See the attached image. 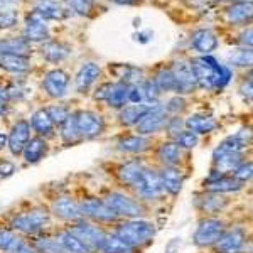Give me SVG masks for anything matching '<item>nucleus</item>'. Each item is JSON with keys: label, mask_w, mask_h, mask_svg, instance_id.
<instances>
[{"label": "nucleus", "mask_w": 253, "mask_h": 253, "mask_svg": "<svg viewBox=\"0 0 253 253\" xmlns=\"http://www.w3.org/2000/svg\"><path fill=\"white\" fill-rule=\"evenodd\" d=\"M49 211H51V214H54L56 218L63 219V221L75 223L81 219L78 201L73 199L71 196H59V198H56Z\"/></svg>", "instance_id": "6ab92c4d"}, {"label": "nucleus", "mask_w": 253, "mask_h": 253, "mask_svg": "<svg viewBox=\"0 0 253 253\" xmlns=\"http://www.w3.org/2000/svg\"><path fill=\"white\" fill-rule=\"evenodd\" d=\"M91 2H93V3H95V2H96V0H91ZM98 2H100V0H98Z\"/></svg>", "instance_id": "338daca9"}, {"label": "nucleus", "mask_w": 253, "mask_h": 253, "mask_svg": "<svg viewBox=\"0 0 253 253\" xmlns=\"http://www.w3.org/2000/svg\"><path fill=\"white\" fill-rule=\"evenodd\" d=\"M64 7L73 12V14H78V15H83V17H88L91 15L93 12V5L95 3L91 0H59Z\"/></svg>", "instance_id": "37998d69"}, {"label": "nucleus", "mask_w": 253, "mask_h": 253, "mask_svg": "<svg viewBox=\"0 0 253 253\" xmlns=\"http://www.w3.org/2000/svg\"><path fill=\"white\" fill-rule=\"evenodd\" d=\"M161 105V103H157ZM157 105H125L124 108L118 110V122L122 126H135L142 117L149 112L150 108L157 107Z\"/></svg>", "instance_id": "cd10ccee"}, {"label": "nucleus", "mask_w": 253, "mask_h": 253, "mask_svg": "<svg viewBox=\"0 0 253 253\" xmlns=\"http://www.w3.org/2000/svg\"><path fill=\"white\" fill-rule=\"evenodd\" d=\"M240 93H242V96L245 100L252 101V78L250 76L242 81V84H240Z\"/></svg>", "instance_id": "6e6d98bb"}, {"label": "nucleus", "mask_w": 253, "mask_h": 253, "mask_svg": "<svg viewBox=\"0 0 253 253\" xmlns=\"http://www.w3.org/2000/svg\"><path fill=\"white\" fill-rule=\"evenodd\" d=\"M224 205H226L224 198H221L219 194H213V193L203 196V199H199V203H198V206L201 208L203 211H206V213H216V211L221 210Z\"/></svg>", "instance_id": "c03bdc74"}, {"label": "nucleus", "mask_w": 253, "mask_h": 253, "mask_svg": "<svg viewBox=\"0 0 253 253\" xmlns=\"http://www.w3.org/2000/svg\"><path fill=\"white\" fill-rule=\"evenodd\" d=\"M22 38L29 44H42L51 38V31H49V26L42 19H39L38 15L29 12L27 17L24 19Z\"/></svg>", "instance_id": "4468645a"}, {"label": "nucleus", "mask_w": 253, "mask_h": 253, "mask_svg": "<svg viewBox=\"0 0 253 253\" xmlns=\"http://www.w3.org/2000/svg\"><path fill=\"white\" fill-rule=\"evenodd\" d=\"M101 76V68L98 63H93V61H88V63H83L81 68L78 69L75 76V86L76 91L81 93V95H86L89 93L95 84L98 83Z\"/></svg>", "instance_id": "dca6fc26"}, {"label": "nucleus", "mask_w": 253, "mask_h": 253, "mask_svg": "<svg viewBox=\"0 0 253 253\" xmlns=\"http://www.w3.org/2000/svg\"><path fill=\"white\" fill-rule=\"evenodd\" d=\"M36 253H64L56 238H49V236H38L34 242L31 243Z\"/></svg>", "instance_id": "79ce46f5"}, {"label": "nucleus", "mask_w": 253, "mask_h": 253, "mask_svg": "<svg viewBox=\"0 0 253 253\" xmlns=\"http://www.w3.org/2000/svg\"><path fill=\"white\" fill-rule=\"evenodd\" d=\"M5 112H7V105H2V103H0V115H3Z\"/></svg>", "instance_id": "e2e57ef3"}, {"label": "nucleus", "mask_w": 253, "mask_h": 253, "mask_svg": "<svg viewBox=\"0 0 253 253\" xmlns=\"http://www.w3.org/2000/svg\"><path fill=\"white\" fill-rule=\"evenodd\" d=\"M112 2L118 3V5H133V3H137L138 0H112Z\"/></svg>", "instance_id": "052dcab7"}, {"label": "nucleus", "mask_w": 253, "mask_h": 253, "mask_svg": "<svg viewBox=\"0 0 253 253\" xmlns=\"http://www.w3.org/2000/svg\"><path fill=\"white\" fill-rule=\"evenodd\" d=\"M243 162V154L240 152H221V150H216L213 152V164L214 170L221 174H230Z\"/></svg>", "instance_id": "a878e982"}, {"label": "nucleus", "mask_w": 253, "mask_h": 253, "mask_svg": "<svg viewBox=\"0 0 253 253\" xmlns=\"http://www.w3.org/2000/svg\"><path fill=\"white\" fill-rule=\"evenodd\" d=\"M224 230H226V224H224L223 219L214 218V216L201 219L193 236L194 245H198L201 248L213 247L219 240V236L224 233Z\"/></svg>", "instance_id": "1a4fd4ad"}, {"label": "nucleus", "mask_w": 253, "mask_h": 253, "mask_svg": "<svg viewBox=\"0 0 253 253\" xmlns=\"http://www.w3.org/2000/svg\"><path fill=\"white\" fill-rule=\"evenodd\" d=\"M69 86V75L61 68H52L42 76V89L52 100H61L66 96Z\"/></svg>", "instance_id": "f8f14e48"}, {"label": "nucleus", "mask_w": 253, "mask_h": 253, "mask_svg": "<svg viewBox=\"0 0 253 253\" xmlns=\"http://www.w3.org/2000/svg\"><path fill=\"white\" fill-rule=\"evenodd\" d=\"M112 86H113V81H107V83L98 84V88L95 89V93H93V98H95L96 101H103L105 103L110 91H112Z\"/></svg>", "instance_id": "603ef678"}, {"label": "nucleus", "mask_w": 253, "mask_h": 253, "mask_svg": "<svg viewBox=\"0 0 253 253\" xmlns=\"http://www.w3.org/2000/svg\"><path fill=\"white\" fill-rule=\"evenodd\" d=\"M47 115L49 118L52 120V124H54L56 126H59L61 124H63L66 118L71 115V110H69L68 105H63V103H56V105H49V107L46 108Z\"/></svg>", "instance_id": "a18cd8bd"}, {"label": "nucleus", "mask_w": 253, "mask_h": 253, "mask_svg": "<svg viewBox=\"0 0 253 253\" xmlns=\"http://www.w3.org/2000/svg\"><path fill=\"white\" fill-rule=\"evenodd\" d=\"M19 24V12L14 9L0 10V31H9Z\"/></svg>", "instance_id": "09e8293b"}, {"label": "nucleus", "mask_w": 253, "mask_h": 253, "mask_svg": "<svg viewBox=\"0 0 253 253\" xmlns=\"http://www.w3.org/2000/svg\"><path fill=\"white\" fill-rule=\"evenodd\" d=\"M214 2H219V3H231V2H235V0H214Z\"/></svg>", "instance_id": "0e129e2a"}, {"label": "nucleus", "mask_w": 253, "mask_h": 253, "mask_svg": "<svg viewBox=\"0 0 253 253\" xmlns=\"http://www.w3.org/2000/svg\"><path fill=\"white\" fill-rule=\"evenodd\" d=\"M144 167L145 166L140 159H132V161L125 162V164H122L118 167L117 175H118V179H120L122 184H126V186L132 187L137 182L138 175H140V172L144 170Z\"/></svg>", "instance_id": "72a5a7b5"}, {"label": "nucleus", "mask_w": 253, "mask_h": 253, "mask_svg": "<svg viewBox=\"0 0 253 253\" xmlns=\"http://www.w3.org/2000/svg\"><path fill=\"white\" fill-rule=\"evenodd\" d=\"M154 83L161 89V93H175V80L170 66H161L154 75Z\"/></svg>", "instance_id": "ea45409f"}, {"label": "nucleus", "mask_w": 253, "mask_h": 253, "mask_svg": "<svg viewBox=\"0 0 253 253\" xmlns=\"http://www.w3.org/2000/svg\"><path fill=\"white\" fill-rule=\"evenodd\" d=\"M73 115H75V124L81 140L100 137L107 128L103 115L93 110H78V112H73Z\"/></svg>", "instance_id": "0eeeda50"}, {"label": "nucleus", "mask_w": 253, "mask_h": 253, "mask_svg": "<svg viewBox=\"0 0 253 253\" xmlns=\"http://www.w3.org/2000/svg\"><path fill=\"white\" fill-rule=\"evenodd\" d=\"M7 147V133H0V150Z\"/></svg>", "instance_id": "680f3d73"}, {"label": "nucleus", "mask_w": 253, "mask_h": 253, "mask_svg": "<svg viewBox=\"0 0 253 253\" xmlns=\"http://www.w3.org/2000/svg\"><path fill=\"white\" fill-rule=\"evenodd\" d=\"M252 175H253V164L252 161H243L242 164H240L236 169L231 172V177L235 179V181H238L240 184H247V182L252 181Z\"/></svg>", "instance_id": "de8ad7c7"}, {"label": "nucleus", "mask_w": 253, "mask_h": 253, "mask_svg": "<svg viewBox=\"0 0 253 253\" xmlns=\"http://www.w3.org/2000/svg\"><path fill=\"white\" fill-rule=\"evenodd\" d=\"M164 128H166V132L169 133L170 140H172L179 132L184 130V120H181V117L179 115H172V117L167 118V124H166Z\"/></svg>", "instance_id": "3c124183"}, {"label": "nucleus", "mask_w": 253, "mask_h": 253, "mask_svg": "<svg viewBox=\"0 0 253 253\" xmlns=\"http://www.w3.org/2000/svg\"><path fill=\"white\" fill-rule=\"evenodd\" d=\"M191 49L199 52L201 56H211L219 46V39L214 31L211 29H198L191 34L189 39Z\"/></svg>", "instance_id": "aec40b11"}, {"label": "nucleus", "mask_w": 253, "mask_h": 253, "mask_svg": "<svg viewBox=\"0 0 253 253\" xmlns=\"http://www.w3.org/2000/svg\"><path fill=\"white\" fill-rule=\"evenodd\" d=\"M235 2H252V0H235Z\"/></svg>", "instance_id": "69168bd1"}, {"label": "nucleus", "mask_w": 253, "mask_h": 253, "mask_svg": "<svg viewBox=\"0 0 253 253\" xmlns=\"http://www.w3.org/2000/svg\"><path fill=\"white\" fill-rule=\"evenodd\" d=\"M252 2H231L224 7V20L231 27H247L252 22Z\"/></svg>", "instance_id": "a211bd4d"}, {"label": "nucleus", "mask_w": 253, "mask_h": 253, "mask_svg": "<svg viewBox=\"0 0 253 253\" xmlns=\"http://www.w3.org/2000/svg\"><path fill=\"white\" fill-rule=\"evenodd\" d=\"M78 206H80V213H81V218L88 219V221H93L96 224L100 223H117L120 219L113 214V211L105 205L103 199H98V198H84V199H80L78 201Z\"/></svg>", "instance_id": "6e6552de"}, {"label": "nucleus", "mask_w": 253, "mask_h": 253, "mask_svg": "<svg viewBox=\"0 0 253 253\" xmlns=\"http://www.w3.org/2000/svg\"><path fill=\"white\" fill-rule=\"evenodd\" d=\"M159 175H161L162 187H164L167 194L177 196L181 193L182 184H184V175H182V170L179 167H162L159 170Z\"/></svg>", "instance_id": "393cba45"}, {"label": "nucleus", "mask_w": 253, "mask_h": 253, "mask_svg": "<svg viewBox=\"0 0 253 253\" xmlns=\"http://www.w3.org/2000/svg\"><path fill=\"white\" fill-rule=\"evenodd\" d=\"M182 150L179 149V145L174 140H166L159 145L157 149V159L162 164V167H177L181 162Z\"/></svg>", "instance_id": "473e14b6"}, {"label": "nucleus", "mask_w": 253, "mask_h": 253, "mask_svg": "<svg viewBox=\"0 0 253 253\" xmlns=\"http://www.w3.org/2000/svg\"><path fill=\"white\" fill-rule=\"evenodd\" d=\"M172 140L179 145V149H181V150H191V149H194V147L198 145L199 135H196L194 132L184 128L182 132H179L177 135L172 138Z\"/></svg>", "instance_id": "49530a36"}, {"label": "nucleus", "mask_w": 253, "mask_h": 253, "mask_svg": "<svg viewBox=\"0 0 253 253\" xmlns=\"http://www.w3.org/2000/svg\"><path fill=\"white\" fill-rule=\"evenodd\" d=\"M238 44H240V46H242V47H248V49H252V26L243 27V29H242V32H240Z\"/></svg>", "instance_id": "864d4df0"}, {"label": "nucleus", "mask_w": 253, "mask_h": 253, "mask_svg": "<svg viewBox=\"0 0 253 253\" xmlns=\"http://www.w3.org/2000/svg\"><path fill=\"white\" fill-rule=\"evenodd\" d=\"M32 14L42 19L44 22L49 20H63L69 15V10L59 0H36L32 5Z\"/></svg>", "instance_id": "f3484780"}, {"label": "nucleus", "mask_w": 253, "mask_h": 253, "mask_svg": "<svg viewBox=\"0 0 253 253\" xmlns=\"http://www.w3.org/2000/svg\"><path fill=\"white\" fill-rule=\"evenodd\" d=\"M150 147V138L142 135H122L117 140V149L124 154H142Z\"/></svg>", "instance_id": "c756f323"}, {"label": "nucleus", "mask_w": 253, "mask_h": 253, "mask_svg": "<svg viewBox=\"0 0 253 253\" xmlns=\"http://www.w3.org/2000/svg\"><path fill=\"white\" fill-rule=\"evenodd\" d=\"M0 103L9 107V96H7V89H5V86H3L2 83H0Z\"/></svg>", "instance_id": "13d9d810"}, {"label": "nucleus", "mask_w": 253, "mask_h": 253, "mask_svg": "<svg viewBox=\"0 0 253 253\" xmlns=\"http://www.w3.org/2000/svg\"><path fill=\"white\" fill-rule=\"evenodd\" d=\"M32 52V44L27 42L22 36L0 38V54H20L29 56Z\"/></svg>", "instance_id": "2f4dec72"}, {"label": "nucleus", "mask_w": 253, "mask_h": 253, "mask_svg": "<svg viewBox=\"0 0 253 253\" xmlns=\"http://www.w3.org/2000/svg\"><path fill=\"white\" fill-rule=\"evenodd\" d=\"M170 69L174 73V80H175V93L181 96L191 95L198 89V81H196V75L191 59H175L170 64Z\"/></svg>", "instance_id": "9d476101"}, {"label": "nucleus", "mask_w": 253, "mask_h": 253, "mask_svg": "<svg viewBox=\"0 0 253 253\" xmlns=\"http://www.w3.org/2000/svg\"><path fill=\"white\" fill-rule=\"evenodd\" d=\"M247 245V233L243 228L235 226L230 230H224V233L219 236V240L213 247L214 253H242Z\"/></svg>", "instance_id": "ddd939ff"}, {"label": "nucleus", "mask_w": 253, "mask_h": 253, "mask_svg": "<svg viewBox=\"0 0 253 253\" xmlns=\"http://www.w3.org/2000/svg\"><path fill=\"white\" fill-rule=\"evenodd\" d=\"M128 89H130L128 84L120 83V81H115L113 86H112V91H110V95H108L105 103L113 110L124 108L125 105H128Z\"/></svg>", "instance_id": "c9c22d12"}, {"label": "nucleus", "mask_w": 253, "mask_h": 253, "mask_svg": "<svg viewBox=\"0 0 253 253\" xmlns=\"http://www.w3.org/2000/svg\"><path fill=\"white\" fill-rule=\"evenodd\" d=\"M242 184L238 181H235L231 175L221 174L218 170L213 169V172L210 174V177L205 181V191L213 194H223V193H236L242 189Z\"/></svg>", "instance_id": "412c9836"}, {"label": "nucleus", "mask_w": 253, "mask_h": 253, "mask_svg": "<svg viewBox=\"0 0 253 253\" xmlns=\"http://www.w3.org/2000/svg\"><path fill=\"white\" fill-rule=\"evenodd\" d=\"M253 63V52L248 47H236L228 54V68H242L250 69Z\"/></svg>", "instance_id": "58836bf2"}, {"label": "nucleus", "mask_w": 253, "mask_h": 253, "mask_svg": "<svg viewBox=\"0 0 253 253\" xmlns=\"http://www.w3.org/2000/svg\"><path fill=\"white\" fill-rule=\"evenodd\" d=\"M120 240L128 243L135 250H140L142 247L149 245L156 236V226L154 223L145 221L144 218H133V219H124V221H117L115 228L112 231Z\"/></svg>", "instance_id": "7ed1b4c3"}, {"label": "nucleus", "mask_w": 253, "mask_h": 253, "mask_svg": "<svg viewBox=\"0 0 253 253\" xmlns=\"http://www.w3.org/2000/svg\"><path fill=\"white\" fill-rule=\"evenodd\" d=\"M103 203L110 210L113 211V214L118 219H133V218H142L145 214L144 203H140L137 198L120 193V191H112L103 198Z\"/></svg>", "instance_id": "20e7f679"}, {"label": "nucleus", "mask_w": 253, "mask_h": 253, "mask_svg": "<svg viewBox=\"0 0 253 253\" xmlns=\"http://www.w3.org/2000/svg\"><path fill=\"white\" fill-rule=\"evenodd\" d=\"M47 150H49V145H47L46 138L36 135V137H31L29 142H27V145L24 147L22 157L27 164H36V162H39L41 159H44V156L47 154Z\"/></svg>", "instance_id": "7c9ffc66"}, {"label": "nucleus", "mask_w": 253, "mask_h": 253, "mask_svg": "<svg viewBox=\"0 0 253 253\" xmlns=\"http://www.w3.org/2000/svg\"><path fill=\"white\" fill-rule=\"evenodd\" d=\"M0 69L9 75L22 76L32 69V63L29 56L20 54H0Z\"/></svg>", "instance_id": "5701e85b"}, {"label": "nucleus", "mask_w": 253, "mask_h": 253, "mask_svg": "<svg viewBox=\"0 0 253 253\" xmlns=\"http://www.w3.org/2000/svg\"><path fill=\"white\" fill-rule=\"evenodd\" d=\"M137 252L138 250H135L133 247H130V245L125 243L124 240H120L117 235L107 233L98 253H137Z\"/></svg>", "instance_id": "4c0bfd02"}, {"label": "nucleus", "mask_w": 253, "mask_h": 253, "mask_svg": "<svg viewBox=\"0 0 253 253\" xmlns=\"http://www.w3.org/2000/svg\"><path fill=\"white\" fill-rule=\"evenodd\" d=\"M26 240L12 228L0 226V253H14Z\"/></svg>", "instance_id": "e433bc0d"}, {"label": "nucleus", "mask_w": 253, "mask_h": 253, "mask_svg": "<svg viewBox=\"0 0 253 253\" xmlns=\"http://www.w3.org/2000/svg\"><path fill=\"white\" fill-rule=\"evenodd\" d=\"M132 187H133V191H135V196L140 203L159 201V199L166 194L164 187H162V182H161L159 170L149 169V167H144V170L138 175L137 182Z\"/></svg>", "instance_id": "39448f33"}, {"label": "nucleus", "mask_w": 253, "mask_h": 253, "mask_svg": "<svg viewBox=\"0 0 253 253\" xmlns=\"http://www.w3.org/2000/svg\"><path fill=\"white\" fill-rule=\"evenodd\" d=\"M73 235L78 240H81L86 247L91 250V253H98L100 252V247L103 243L105 236H107L108 231H105L101 226H98L96 223L88 221V219H78L68 228Z\"/></svg>", "instance_id": "423d86ee"}, {"label": "nucleus", "mask_w": 253, "mask_h": 253, "mask_svg": "<svg viewBox=\"0 0 253 253\" xmlns=\"http://www.w3.org/2000/svg\"><path fill=\"white\" fill-rule=\"evenodd\" d=\"M59 137L66 145H75V144H78V142H81V137L78 133V128H76L75 115H73V113L59 125Z\"/></svg>", "instance_id": "a19ab883"}, {"label": "nucleus", "mask_w": 253, "mask_h": 253, "mask_svg": "<svg viewBox=\"0 0 253 253\" xmlns=\"http://www.w3.org/2000/svg\"><path fill=\"white\" fill-rule=\"evenodd\" d=\"M110 71L117 76L120 83H125V84H128V86L138 84L145 78L144 69L132 66V64H113V66H110Z\"/></svg>", "instance_id": "c85d7f7f"}, {"label": "nucleus", "mask_w": 253, "mask_h": 253, "mask_svg": "<svg viewBox=\"0 0 253 253\" xmlns=\"http://www.w3.org/2000/svg\"><path fill=\"white\" fill-rule=\"evenodd\" d=\"M166 110V113L167 115H179L181 112H184V108H186V100H184V96H181V95H175L170 98L169 101H167L166 105H162Z\"/></svg>", "instance_id": "8fccbe9b"}, {"label": "nucleus", "mask_w": 253, "mask_h": 253, "mask_svg": "<svg viewBox=\"0 0 253 253\" xmlns=\"http://www.w3.org/2000/svg\"><path fill=\"white\" fill-rule=\"evenodd\" d=\"M218 126V122L214 120V117L206 115V113H194V115L187 117L184 120V128L194 132L196 135H208L213 133Z\"/></svg>", "instance_id": "b1692460"}, {"label": "nucleus", "mask_w": 253, "mask_h": 253, "mask_svg": "<svg viewBox=\"0 0 253 253\" xmlns=\"http://www.w3.org/2000/svg\"><path fill=\"white\" fill-rule=\"evenodd\" d=\"M56 242L63 248L64 253H91V250L81 240L76 238L69 230H61L56 233Z\"/></svg>", "instance_id": "f704fd0d"}, {"label": "nucleus", "mask_w": 253, "mask_h": 253, "mask_svg": "<svg viewBox=\"0 0 253 253\" xmlns=\"http://www.w3.org/2000/svg\"><path fill=\"white\" fill-rule=\"evenodd\" d=\"M29 125H31V130H34V132L38 133V137L49 138V137L54 135L56 125L52 124V120L49 118L46 108L36 110V112L31 115Z\"/></svg>", "instance_id": "bb28decb"}, {"label": "nucleus", "mask_w": 253, "mask_h": 253, "mask_svg": "<svg viewBox=\"0 0 253 253\" xmlns=\"http://www.w3.org/2000/svg\"><path fill=\"white\" fill-rule=\"evenodd\" d=\"M15 172V164L10 161H0V179L2 177H9V175H12Z\"/></svg>", "instance_id": "5fc2aeb1"}, {"label": "nucleus", "mask_w": 253, "mask_h": 253, "mask_svg": "<svg viewBox=\"0 0 253 253\" xmlns=\"http://www.w3.org/2000/svg\"><path fill=\"white\" fill-rule=\"evenodd\" d=\"M167 118H169V115L166 113L162 105H157V107L150 108L135 125L137 135L150 137V135H156V133L162 132L167 124Z\"/></svg>", "instance_id": "9b49d317"}, {"label": "nucleus", "mask_w": 253, "mask_h": 253, "mask_svg": "<svg viewBox=\"0 0 253 253\" xmlns=\"http://www.w3.org/2000/svg\"><path fill=\"white\" fill-rule=\"evenodd\" d=\"M152 31H145V32H137L135 34V41H138V42H142V44H145V42H149L150 39H152Z\"/></svg>", "instance_id": "4d7b16f0"}, {"label": "nucleus", "mask_w": 253, "mask_h": 253, "mask_svg": "<svg viewBox=\"0 0 253 253\" xmlns=\"http://www.w3.org/2000/svg\"><path fill=\"white\" fill-rule=\"evenodd\" d=\"M51 211L46 206H32L29 210L15 214L10 219V228L20 236L36 238L51 226Z\"/></svg>", "instance_id": "f03ea898"}, {"label": "nucleus", "mask_w": 253, "mask_h": 253, "mask_svg": "<svg viewBox=\"0 0 253 253\" xmlns=\"http://www.w3.org/2000/svg\"><path fill=\"white\" fill-rule=\"evenodd\" d=\"M41 56L47 61V63H52V64H58V63H63L66 61L69 56H71V46L68 44L61 42V41H46V42L41 44V49H39Z\"/></svg>", "instance_id": "4be33fe9"}, {"label": "nucleus", "mask_w": 253, "mask_h": 253, "mask_svg": "<svg viewBox=\"0 0 253 253\" xmlns=\"http://www.w3.org/2000/svg\"><path fill=\"white\" fill-rule=\"evenodd\" d=\"M31 138V125L29 120H17L12 125L9 135H7V147H9L12 156H22L24 147L27 145Z\"/></svg>", "instance_id": "2eb2a0df"}, {"label": "nucleus", "mask_w": 253, "mask_h": 253, "mask_svg": "<svg viewBox=\"0 0 253 253\" xmlns=\"http://www.w3.org/2000/svg\"><path fill=\"white\" fill-rule=\"evenodd\" d=\"M191 64L194 69L198 88L206 89V91H219L233 78L231 68L219 63L213 56H201V58L191 59Z\"/></svg>", "instance_id": "f257e3e1"}, {"label": "nucleus", "mask_w": 253, "mask_h": 253, "mask_svg": "<svg viewBox=\"0 0 253 253\" xmlns=\"http://www.w3.org/2000/svg\"><path fill=\"white\" fill-rule=\"evenodd\" d=\"M17 2V0H0V10H5V9H12V3Z\"/></svg>", "instance_id": "bf43d9fd"}]
</instances>
